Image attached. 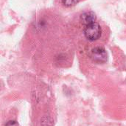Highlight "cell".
Listing matches in <instances>:
<instances>
[{
	"label": "cell",
	"mask_w": 126,
	"mask_h": 126,
	"mask_svg": "<svg viewBox=\"0 0 126 126\" xmlns=\"http://www.w3.org/2000/svg\"><path fill=\"white\" fill-rule=\"evenodd\" d=\"M102 30L100 25L97 22L88 25L84 29V35L86 38L90 41L97 40L101 36Z\"/></svg>",
	"instance_id": "cell-1"
},
{
	"label": "cell",
	"mask_w": 126,
	"mask_h": 126,
	"mask_svg": "<svg viewBox=\"0 0 126 126\" xmlns=\"http://www.w3.org/2000/svg\"><path fill=\"white\" fill-rule=\"evenodd\" d=\"M90 57L96 63H104L107 61V53L103 47H95L91 50Z\"/></svg>",
	"instance_id": "cell-2"
},
{
	"label": "cell",
	"mask_w": 126,
	"mask_h": 126,
	"mask_svg": "<svg viewBox=\"0 0 126 126\" xmlns=\"http://www.w3.org/2000/svg\"><path fill=\"white\" fill-rule=\"evenodd\" d=\"M96 19H97V16H96L95 13L94 12H92V11L85 12L80 16L81 22L86 26L95 22Z\"/></svg>",
	"instance_id": "cell-3"
},
{
	"label": "cell",
	"mask_w": 126,
	"mask_h": 126,
	"mask_svg": "<svg viewBox=\"0 0 126 126\" xmlns=\"http://www.w3.org/2000/svg\"><path fill=\"white\" fill-rule=\"evenodd\" d=\"M80 0H61L62 3L66 6V7H71V6H74L77 3L79 2Z\"/></svg>",
	"instance_id": "cell-4"
},
{
	"label": "cell",
	"mask_w": 126,
	"mask_h": 126,
	"mask_svg": "<svg viewBox=\"0 0 126 126\" xmlns=\"http://www.w3.org/2000/svg\"><path fill=\"white\" fill-rule=\"evenodd\" d=\"M5 126H18V123L15 120H10L6 123Z\"/></svg>",
	"instance_id": "cell-5"
}]
</instances>
